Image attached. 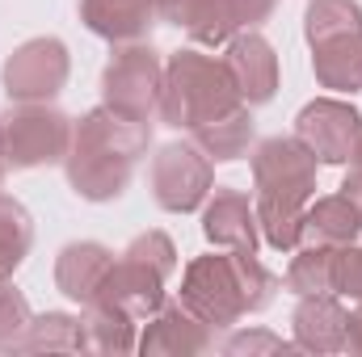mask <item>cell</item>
<instances>
[{
	"instance_id": "obj_16",
	"label": "cell",
	"mask_w": 362,
	"mask_h": 357,
	"mask_svg": "<svg viewBox=\"0 0 362 357\" xmlns=\"http://www.w3.org/2000/svg\"><path fill=\"white\" fill-rule=\"evenodd\" d=\"M81 21L89 34L118 47V42H148L160 13L156 0H81Z\"/></svg>"
},
{
	"instance_id": "obj_2",
	"label": "cell",
	"mask_w": 362,
	"mask_h": 357,
	"mask_svg": "<svg viewBox=\"0 0 362 357\" xmlns=\"http://www.w3.org/2000/svg\"><path fill=\"white\" fill-rule=\"evenodd\" d=\"M274 290H278V277L257 261V253L215 248L181 269L177 298L202 324L219 332V328H236L253 311H266L274 303Z\"/></svg>"
},
{
	"instance_id": "obj_28",
	"label": "cell",
	"mask_w": 362,
	"mask_h": 357,
	"mask_svg": "<svg viewBox=\"0 0 362 357\" xmlns=\"http://www.w3.org/2000/svg\"><path fill=\"white\" fill-rule=\"evenodd\" d=\"M30 320H34L30 298H25L13 282H4V286H0V353L21 341V332H25Z\"/></svg>"
},
{
	"instance_id": "obj_17",
	"label": "cell",
	"mask_w": 362,
	"mask_h": 357,
	"mask_svg": "<svg viewBox=\"0 0 362 357\" xmlns=\"http://www.w3.org/2000/svg\"><path fill=\"white\" fill-rule=\"evenodd\" d=\"M156 13L160 21L185 30L198 47H223L240 34L232 0H156Z\"/></svg>"
},
{
	"instance_id": "obj_18",
	"label": "cell",
	"mask_w": 362,
	"mask_h": 357,
	"mask_svg": "<svg viewBox=\"0 0 362 357\" xmlns=\"http://www.w3.org/2000/svg\"><path fill=\"white\" fill-rule=\"evenodd\" d=\"M312 76L320 89L358 92L362 89V30H346L312 42Z\"/></svg>"
},
{
	"instance_id": "obj_7",
	"label": "cell",
	"mask_w": 362,
	"mask_h": 357,
	"mask_svg": "<svg viewBox=\"0 0 362 357\" xmlns=\"http://www.w3.org/2000/svg\"><path fill=\"white\" fill-rule=\"evenodd\" d=\"M68 76H72V55L55 34L25 38L0 68V85L8 101H55Z\"/></svg>"
},
{
	"instance_id": "obj_9",
	"label": "cell",
	"mask_w": 362,
	"mask_h": 357,
	"mask_svg": "<svg viewBox=\"0 0 362 357\" xmlns=\"http://www.w3.org/2000/svg\"><path fill=\"white\" fill-rule=\"evenodd\" d=\"M362 135V109L346 97H316L295 114V139L320 164H350Z\"/></svg>"
},
{
	"instance_id": "obj_31",
	"label": "cell",
	"mask_w": 362,
	"mask_h": 357,
	"mask_svg": "<svg viewBox=\"0 0 362 357\" xmlns=\"http://www.w3.org/2000/svg\"><path fill=\"white\" fill-rule=\"evenodd\" d=\"M274 4H278V0H232V8H236V21H240V30H257L262 21H270Z\"/></svg>"
},
{
	"instance_id": "obj_32",
	"label": "cell",
	"mask_w": 362,
	"mask_h": 357,
	"mask_svg": "<svg viewBox=\"0 0 362 357\" xmlns=\"http://www.w3.org/2000/svg\"><path fill=\"white\" fill-rule=\"evenodd\" d=\"M346 198H350V206L358 210V219H362V169H350L346 177H341V185H337Z\"/></svg>"
},
{
	"instance_id": "obj_23",
	"label": "cell",
	"mask_w": 362,
	"mask_h": 357,
	"mask_svg": "<svg viewBox=\"0 0 362 357\" xmlns=\"http://www.w3.org/2000/svg\"><path fill=\"white\" fill-rule=\"evenodd\" d=\"M30 248H34V219H30V210L13 193H0V286L13 282V273L30 257Z\"/></svg>"
},
{
	"instance_id": "obj_13",
	"label": "cell",
	"mask_w": 362,
	"mask_h": 357,
	"mask_svg": "<svg viewBox=\"0 0 362 357\" xmlns=\"http://www.w3.org/2000/svg\"><path fill=\"white\" fill-rule=\"evenodd\" d=\"M291 341L303 353H341L346 349V332H350V311L341 307V298L329 294H299L295 311H291Z\"/></svg>"
},
{
	"instance_id": "obj_5",
	"label": "cell",
	"mask_w": 362,
	"mask_h": 357,
	"mask_svg": "<svg viewBox=\"0 0 362 357\" xmlns=\"http://www.w3.org/2000/svg\"><path fill=\"white\" fill-rule=\"evenodd\" d=\"M160 85L165 55L152 42H118L101 68V105L131 118H152L160 105Z\"/></svg>"
},
{
	"instance_id": "obj_27",
	"label": "cell",
	"mask_w": 362,
	"mask_h": 357,
	"mask_svg": "<svg viewBox=\"0 0 362 357\" xmlns=\"http://www.w3.org/2000/svg\"><path fill=\"white\" fill-rule=\"evenodd\" d=\"M122 257H135V261H144V265L160 269L165 277L177 273V244H173L165 231H139V236L122 248Z\"/></svg>"
},
{
	"instance_id": "obj_3",
	"label": "cell",
	"mask_w": 362,
	"mask_h": 357,
	"mask_svg": "<svg viewBox=\"0 0 362 357\" xmlns=\"http://www.w3.org/2000/svg\"><path fill=\"white\" fill-rule=\"evenodd\" d=\"M236 105L245 101L223 59L202 55L198 47H181L165 59V85H160V105H156V118L165 126L198 131L202 122L223 118Z\"/></svg>"
},
{
	"instance_id": "obj_19",
	"label": "cell",
	"mask_w": 362,
	"mask_h": 357,
	"mask_svg": "<svg viewBox=\"0 0 362 357\" xmlns=\"http://www.w3.org/2000/svg\"><path fill=\"white\" fill-rule=\"evenodd\" d=\"M189 139L215 160V164H232L240 156H249L253 139H257V122H253V105H236L223 118L202 122L198 131H189Z\"/></svg>"
},
{
	"instance_id": "obj_30",
	"label": "cell",
	"mask_w": 362,
	"mask_h": 357,
	"mask_svg": "<svg viewBox=\"0 0 362 357\" xmlns=\"http://www.w3.org/2000/svg\"><path fill=\"white\" fill-rule=\"evenodd\" d=\"M337 294L362 303V244H346L337 253Z\"/></svg>"
},
{
	"instance_id": "obj_14",
	"label": "cell",
	"mask_w": 362,
	"mask_h": 357,
	"mask_svg": "<svg viewBox=\"0 0 362 357\" xmlns=\"http://www.w3.org/2000/svg\"><path fill=\"white\" fill-rule=\"evenodd\" d=\"M165 273L152 265H144V261H135V257H122L118 253V261L110 269V277H105V286H101V303H110V307H118L122 315H131V320H148V315H156L160 311V303L169 298L165 294Z\"/></svg>"
},
{
	"instance_id": "obj_20",
	"label": "cell",
	"mask_w": 362,
	"mask_h": 357,
	"mask_svg": "<svg viewBox=\"0 0 362 357\" xmlns=\"http://www.w3.org/2000/svg\"><path fill=\"white\" fill-rule=\"evenodd\" d=\"M362 231L358 210L350 206L346 193H329V198H312L303 206V244H329V248H346L354 244Z\"/></svg>"
},
{
	"instance_id": "obj_22",
	"label": "cell",
	"mask_w": 362,
	"mask_h": 357,
	"mask_svg": "<svg viewBox=\"0 0 362 357\" xmlns=\"http://www.w3.org/2000/svg\"><path fill=\"white\" fill-rule=\"evenodd\" d=\"M337 253L341 248H329V244H299L282 286L299 298V294H337Z\"/></svg>"
},
{
	"instance_id": "obj_15",
	"label": "cell",
	"mask_w": 362,
	"mask_h": 357,
	"mask_svg": "<svg viewBox=\"0 0 362 357\" xmlns=\"http://www.w3.org/2000/svg\"><path fill=\"white\" fill-rule=\"evenodd\" d=\"M114 261L118 257L105 244H97V240H72L55 257V290L64 298L89 307V303H97V294H101V286H105Z\"/></svg>"
},
{
	"instance_id": "obj_21",
	"label": "cell",
	"mask_w": 362,
	"mask_h": 357,
	"mask_svg": "<svg viewBox=\"0 0 362 357\" xmlns=\"http://www.w3.org/2000/svg\"><path fill=\"white\" fill-rule=\"evenodd\" d=\"M13 353H89L85 320L72 311H42L25 324Z\"/></svg>"
},
{
	"instance_id": "obj_8",
	"label": "cell",
	"mask_w": 362,
	"mask_h": 357,
	"mask_svg": "<svg viewBox=\"0 0 362 357\" xmlns=\"http://www.w3.org/2000/svg\"><path fill=\"white\" fill-rule=\"evenodd\" d=\"M253 189L257 198H282V202H299L308 206L316 198V173H320V160L295 139V135H274L262 139L253 147Z\"/></svg>"
},
{
	"instance_id": "obj_25",
	"label": "cell",
	"mask_w": 362,
	"mask_h": 357,
	"mask_svg": "<svg viewBox=\"0 0 362 357\" xmlns=\"http://www.w3.org/2000/svg\"><path fill=\"white\" fill-rule=\"evenodd\" d=\"M257 227L274 253H295L303 244V206L282 198H257Z\"/></svg>"
},
{
	"instance_id": "obj_6",
	"label": "cell",
	"mask_w": 362,
	"mask_h": 357,
	"mask_svg": "<svg viewBox=\"0 0 362 357\" xmlns=\"http://www.w3.org/2000/svg\"><path fill=\"white\" fill-rule=\"evenodd\" d=\"M148 185H152V198L160 210L189 214L215 189V160L194 139L165 143V147H156V156L148 164Z\"/></svg>"
},
{
	"instance_id": "obj_4",
	"label": "cell",
	"mask_w": 362,
	"mask_h": 357,
	"mask_svg": "<svg viewBox=\"0 0 362 357\" xmlns=\"http://www.w3.org/2000/svg\"><path fill=\"white\" fill-rule=\"evenodd\" d=\"M8 169H51L64 164L72 147V118L51 101H8L0 114Z\"/></svg>"
},
{
	"instance_id": "obj_1",
	"label": "cell",
	"mask_w": 362,
	"mask_h": 357,
	"mask_svg": "<svg viewBox=\"0 0 362 357\" xmlns=\"http://www.w3.org/2000/svg\"><path fill=\"white\" fill-rule=\"evenodd\" d=\"M148 147H152V118H131L110 105L81 114L72 122V147L64 156L72 193L85 202L122 198Z\"/></svg>"
},
{
	"instance_id": "obj_12",
	"label": "cell",
	"mask_w": 362,
	"mask_h": 357,
	"mask_svg": "<svg viewBox=\"0 0 362 357\" xmlns=\"http://www.w3.org/2000/svg\"><path fill=\"white\" fill-rule=\"evenodd\" d=\"M236 92L245 105H270L278 92V51L270 38H262L257 30H240L236 38H228V55H223Z\"/></svg>"
},
{
	"instance_id": "obj_35",
	"label": "cell",
	"mask_w": 362,
	"mask_h": 357,
	"mask_svg": "<svg viewBox=\"0 0 362 357\" xmlns=\"http://www.w3.org/2000/svg\"><path fill=\"white\" fill-rule=\"evenodd\" d=\"M4 173H8V156H4V135H0V181H4Z\"/></svg>"
},
{
	"instance_id": "obj_34",
	"label": "cell",
	"mask_w": 362,
	"mask_h": 357,
	"mask_svg": "<svg viewBox=\"0 0 362 357\" xmlns=\"http://www.w3.org/2000/svg\"><path fill=\"white\" fill-rule=\"evenodd\" d=\"M350 169H362V135H358V143H354V152H350Z\"/></svg>"
},
{
	"instance_id": "obj_26",
	"label": "cell",
	"mask_w": 362,
	"mask_h": 357,
	"mask_svg": "<svg viewBox=\"0 0 362 357\" xmlns=\"http://www.w3.org/2000/svg\"><path fill=\"white\" fill-rule=\"evenodd\" d=\"M346 30H362V4L358 0H308L303 8V38L308 47Z\"/></svg>"
},
{
	"instance_id": "obj_33",
	"label": "cell",
	"mask_w": 362,
	"mask_h": 357,
	"mask_svg": "<svg viewBox=\"0 0 362 357\" xmlns=\"http://www.w3.org/2000/svg\"><path fill=\"white\" fill-rule=\"evenodd\" d=\"M346 349L362 357V303H358V311H350V332H346Z\"/></svg>"
},
{
	"instance_id": "obj_24",
	"label": "cell",
	"mask_w": 362,
	"mask_h": 357,
	"mask_svg": "<svg viewBox=\"0 0 362 357\" xmlns=\"http://www.w3.org/2000/svg\"><path fill=\"white\" fill-rule=\"evenodd\" d=\"M85 332H89V349L93 353H135L139 345V320L122 315L118 307L110 303H89L85 307Z\"/></svg>"
},
{
	"instance_id": "obj_10",
	"label": "cell",
	"mask_w": 362,
	"mask_h": 357,
	"mask_svg": "<svg viewBox=\"0 0 362 357\" xmlns=\"http://www.w3.org/2000/svg\"><path fill=\"white\" fill-rule=\"evenodd\" d=\"M215 345V328L202 324L181 298H165L156 315L144 320L135 353L144 357H198Z\"/></svg>"
},
{
	"instance_id": "obj_11",
	"label": "cell",
	"mask_w": 362,
	"mask_h": 357,
	"mask_svg": "<svg viewBox=\"0 0 362 357\" xmlns=\"http://www.w3.org/2000/svg\"><path fill=\"white\" fill-rule=\"evenodd\" d=\"M202 236L211 248L257 253L262 227H257V206L249 202V193L232 189V185H215L202 202Z\"/></svg>"
},
{
	"instance_id": "obj_29",
	"label": "cell",
	"mask_w": 362,
	"mask_h": 357,
	"mask_svg": "<svg viewBox=\"0 0 362 357\" xmlns=\"http://www.w3.org/2000/svg\"><path fill=\"white\" fill-rule=\"evenodd\" d=\"M295 341H282L266 328H240L223 341V353L228 357H253V353H291Z\"/></svg>"
}]
</instances>
